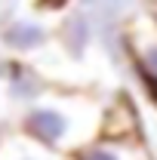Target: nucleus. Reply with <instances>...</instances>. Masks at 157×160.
Listing matches in <instances>:
<instances>
[{
  "label": "nucleus",
  "instance_id": "f03ea898",
  "mask_svg": "<svg viewBox=\"0 0 157 160\" xmlns=\"http://www.w3.org/2000/svg\"><path fill=\"white\" fill-rule=\"evenodd\" d=\"M120 52L129 59L136 77L157 96V12L139 6L120 28Z\"/></svg>",
  "mask_w": 157,
  "mask_h": 160
},
{
  "label": "nucleus",
  "instance_id": "7ed1b4c3",
  "mask_svg": "<svg viewBox=\"0 0 157 160\" xmlns=\"http://www.w3.org/2000/svg\"><path fill=\"white\" fill-rule=\"evenodd\" d=\"M53 43V25L31 12H6L0 19V46L9 52V59H25L43 52Z\"/></svg>",
  "mask_w": 157,
  "mask_h": 160
},
{
  "label": "nucleus",
  "instance_id": "39448f33",
  "mask_svg": "<svg viewBox=\"0 0 157 160\" xmlns=\"http://www.w3.org/2000/svg\"><path fill=\"white\" fill-rule=\"evenodd\" d=\"M0 83H3L6 99L13 102L19 111L37 105V102L53 89V86L46 83V77H43L28 59H9V62H6V74H3Z\"/></svg>",
  "mask_w": 157,
  "mask_h": 160
},
{
  "label": "nucleus",
  "instance_id": "423d86ee",
  "mask_svg": "<svg viewBox=\"0 0 157 160\" xmlns=\"http://www.w3.org/2000/svg\"><path fill=\"white\" fill-rule=\"evenodd\" d=\"M71 160H157L142 136H96Z\"/></svg>",
  "mask_w": 157,
  "mask_h": 160
},
{
  "label": "nucleus",
  "instance_id": "f257e3e1",
  "mask_svg": "<svg viewBox=\"0 0 157 160\" xmlns=\"http://www.w3.org/2000/svg\"><path fill=\"white\" fill-rule=\"evenodd\" d=\"M105 99L80 89H49L37 105L19 111V129L46 151L71 160L86 142L102 132Z\"/></svg>",
  "mask_w": 157,
  "mask_h": 160
},
{
  "label": "nucleus",
  "instance_id": "1a4fd4ad",
  "mask_svg": "<svg viewBox=\"0 0 157 160\" xmlns=\"http://www.w3.org/2000/svg\"><path fill=\"white\" fill-rule=\"evenodd\" d=\"M151 3H154V6H157V0H151Z\"/></svg>",
  "mask_w": 157,
  "mask_h": 160
},
{
  "label": "nucleus",
  "instance_id": "20e7f679",
  "mask_svg": "<svg viewBox=\"0 0 157 160\" xmlns=\"http://www.w3.org/2000/svg\"><path fill=\"white\" fill-rule=\"evenodd\" d=\"M53 40L59 43L62 56L68 62H83L89 56L93 43H96V19L89 9L71 6L62 12L59 25L53 28Z\"/></svg>",
  "mask_w": 157,
  "mask_h": 160
},
{
  "label": "nucleus",
  "instance_id": "0eeeda50",
  "mask_svg": "<svg viewBox=\"0 0 157 160\" xmlns=\"http://www.w3.org/2000/svg\"><path fill=\"white\" fill-rule=\"evenodd\" d=\"M0 160H65V157L46 151L43 145L22 136L19 129H6V132H0Z\"/></svg>",
  "mask_w": 157,
  "mask_h": 160
},
{
  "label": "nucleus",
  "instance_id": "6e6552de",
  "mask_svg": "<svg viewBox=\"0 0 157 160\" xmlns=\"http://www.w3.org/2000/svg\"><path fill=\"white\" fill-rule=\"evenodd\" d=\"M71 6H74V0H37L40 12H65Z\"/></svg>",
  "mask_w": 157,
  "mask_h": 160
}]
</instances>
